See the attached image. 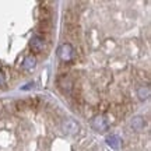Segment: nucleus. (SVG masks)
<instances>
[{"instance_id": "obj_1", "label": "nucleus", "mask_w": 151, "mask_h": 151, "mask_svg": "<svg viewBox=\"0 0 151 151\" xmlns=\"http://www.w3.org/2000/svg\"><path fill=\"white\" fill-rule=\"evenodd\" d=\"M45 48V38L41 37V35H34L32 39H31V50L34 53H41Z\"/></svg>"}, {"instance_id": "obj_2", "label": "nucleus", "mask_w": 151, "mask_h": 151, "mask_svg": "<svg viewBox=\"0 0 151 151\" xmlns=\"http://www.w3.org/2000/svg\"><path fill=\"white\" fill-rule=\"evenodd\" d=\"M65 37L69 39V41H77L80 38V28L76 25H65Z\"/></svg>"}, {"instance_id": "obj_3", "label": "nucleus", "mask_w": 151, "mask_h": 151, "mask_svg": "<svg viewBox=\"0 0 151 151\" xmlns=\"http://www.w3.org/2000/svg\"><path fill=\"white\" fill-rule=\"evenodd\" d=\"M73 53H74V50L70 43H63L59 48V56L63 62H69L73 58Z\"/></svg>"}, {"instance_id": "obj_4", "label": "nucleus", "mask_w": 151, "mask_h": 151, "mask_svg": "<svg viewBox=\"0 0 151 151\" xmlns=\"http://www.w3.org/2000/svg\"><path fill=\"white\" fill-rule=\"evenodd\" d=\"M58 84L59 87L66 92H70L73 90V80H71V77L69 74H63L59 77V80H58Z\"/></svg>"}, {"instance_id": "obj_5", "label": "nucleus", "mask_w": 151, "mask_h": 151, "mask_svg": "<svg viewBox=\"0 0 151 151\" xmlns=\"http://www.w3.org/2000/svg\"><path fill=\"white\" fill-rule=\"evenodd\" d=\"M92 127L98 132H105V130L108 129V123H106V120L104 119V116H95V118L92 119Z\"/></svg>"}, {"instance_id": "obj_6", "label": "nucleus", "mask_w": 151, "mask_h": 151, "mask_svg": "<svg viewBox=\"0 0 151 151\" xmlns=\"http://www.w3.org/2000/svg\"><path fill=\"white\" fill-rule=\"evenodd\" d=\"M38 35L39 34H49L50 32V29H52V21L50 20H39V22H38Z\"/></svg>"}, {"instance_id": "obj_7", "label": "nucleus", "mask_w": 151, "mask_h": 151, "mask_svg": "<svg viewBox=\"0 0 151 151\" xmlns=\"http://www.w3.org/2000/svg\"><path fill=\"white\" fill-rule=\"evenodd\" d=\"M65 21L67 25H76L78 21V13L76 10H67L65 13Z\"/></svg>"}, {"instance_id": "obj_8", "label": "nucleus", "mask_w": 151, "mask_h": 151, "mask_svg": "<svg viewBox=\"0 0 151 151\" xmlns=\"http://www.w3.org/2000/svg\"><path fill=\"white\" fill-rule=\"evenodd\" d=\"M144 124H146V122H144V119L141 116H136V118H133L130 120V127L134 132H141L143 127H144Z\"/></svg>"}, {"instance_id": "obj_9", "label": "nucleus", "mask_w": 151, "mask_h": 151, "mask_svg": "<svg viewBox=\"0 0 151 151\" xmlns=\"http://www.w3.org/2000/svg\"><path fill=\"white\" fill-rule=\"evenodd\" d=\"M63 130L69 134H74V133L78 132V126H77L74 120H66L65 124H63Z\"/></svg>"}, {"instance_id": "obj_10", "label": "nucleus", "mask_w": 151, "mask_h": 151, "mask_svg": "<svg viewBox=\"0 0 151 151\" xmlns=\"http://www.w3.org/2000/svg\"><path fill=\"white\" fill-rule=\"evenodd\" d=\"M106 143H108V146H111L112 148H119V146H120V139H119L116 134H111L106 137Z\"/></svg>"}, {"instance_id": "obj_11", "label": "nucleus", "mask_w": 151, "mask_h": 151, "mask_svg": "<svg viewBox=\"0 0 151 151\" xmlns=\"http://www.w3.org/2000/svg\"><path fill=\"white\" fill-rule=\"evenodd\" d=\"M35 63H37V59H35V56H32V55H28L27 58L24 59V69H32L34 66H35Z\"/></svg>"}, {"instance_id": "obj_12", "label": "nucleus", "mask_w": 151, "mask_h": 151, "mask_svg": "<svg viewBox=\"0 0 151 151\" xmlns=\"http://www.w3.org/2000/svg\"><path fill=\"white\" fill-rule=\"evenodd\" d=\"M137 95H139V98L140 99H147V98L150 97V88L148 87H140L139 88V91H137Z\"/></svg>"}, {"instance_id": "obj_13", "label": "nucleus", "mask_w": 151, "mask_h": 151, "mask_svg": "<svg viewBox=\"0 0 151 151\" xmlns=\"http://www.w3.org/2000/svg\"><path fill=\"white\" fill-rule=\"evenodd\" d=\"M6 84V80H4V76L0 73V87H3Z\"/></svg>"}]
</instances>
